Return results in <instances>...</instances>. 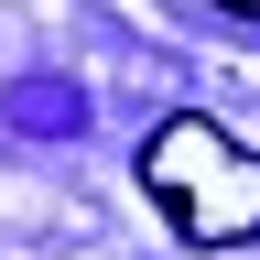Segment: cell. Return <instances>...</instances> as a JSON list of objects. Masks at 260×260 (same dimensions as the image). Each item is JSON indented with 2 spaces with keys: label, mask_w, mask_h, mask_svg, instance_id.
<instances>
[{
  "label": "cell",
  "mask_w": 260,
  "mask_h": 260,
  "mask_svg": "<svg viewBox=\"0 0 260 260\" xmlns=\"http://www.w3.org/2000/svg\"><path fill=\"white\" fill-rule=\"evenodd\" d=\"M141 195L184 228L195 249H239V239H260V152L228 141V130L195 119V109L162 119L152 141H141Z\"/></svg>",
  "instance_id": "1"
},
{
  "label": "cell",
  "mask_w": 260,
  "mask_h": 260,
  "mask_svg": "<svg viewBox=\"0 0 260 260\" xmlns=\"http://www.w3.org/2000/svg\"><path fill=\"white\" fill-rule=\"evenodd\" d=\"M228 11H249V22H260V0H228Z\"/></svg>",
  "instance_id": "2"
}]
</instances>
